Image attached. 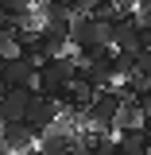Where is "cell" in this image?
Here are the masks:
<instances>
[{"label":"cell","mask_w":151,"mask_h":155,"mask_svg":"<svg viewBox=\"0 0 151 155\" xmlns=\"http://www.w3.org/2000/svg\"><path fill=\"white\" fill-rule=\"evenodd\" d=\"M77 78V58L70 54H58V58H43L35 70V93L39 97H51L62 105V97H66V85Z\"/></svg>","instance_id":"6da1fadb"},{"label":"cell","mask_w":151,"mask_h":155,"mask_svg":"<svg viewBox=\"0 0 151 155\" xmlns=\"http://www.w3.org/2000/svg\"><path fill=\"white\" fill-rule=\"evenodd\" d=\"M116 113H120V93H116V89H105V93H93V101L81 109V124H85L89 132L109 136Z\"/></svg>","instance_id":"7a4b0ae2"},{"label":"cell","mask_w":151,"mask_h":155,"mask_svg":"<svg viewBox=\"0 0 151 155\" xmlns=\"http://www.w3.org/2000/svg\"><path fill=\"white\" fill-rule=\"evenodd\" d=\"M58 113H62V109H58V101L39 97V93L31 97V101H27V113H23V128L31 132V140H39L51 124H58Z\"/></svg>","instance_id":"3957f363"},{"label":"cell","mask_w":151,"mask_h":155,"mask_svg":"<svg viewBox=\"0 0 151 155\" xmlns=\"http://www.w3.org/2000/svg\"><path fill=\"white\" fill-rule=\"evenodd\" d=\"M31 97H35V89H8L0 97V128L4 124H23V113H27Z\"/></svg>","instance_id":"277c9868"},{"label":"cell","mask_w":151,"mask_h":155,"mask_svg":"<svg viewBox=\"0 0 151 155\" xmlns=\"http://www.w3.org/2000/svg\"><path fill=\"white\" fill-rule=\"evenodd\" d=\"M109 27H113V51H128V54H136V51H140V27H136V12H128V16L113 19Z\"/></svg>","instance_id":"5b68a950"},{"label":"cell","mask_w":151,"mask_h":155,"mask_svg":"<svg viewBox=\"0 0 151 155\" xmlns=\"http://www.w3.org/2000/svg\"><path fill=\"white\" fill-rule=\"evenodd\" d=\"M113 132L128 136V132H147V116L136 109V101H120V113L113 120Z\"/></svg>","instance_id":"8992f818"},{"label":"cell","mask_w":151,"mask_h":155,"mask_svg":"<svg viewBox=\"0 0 151 155\" xmlns=\"http://www.w3.org/2000/svg\"><path fill=\"white\" fill-rule=\"evenodd\" d=\"M0 147L8 155H19V151H31L35 140H31V132H27L23 124H4V128H0Z\"/></svg>","instance_id":"52a82bcc"},{"label":"cell","mask_w":151,"mask_h":155,"mask_svg":"<svg viewBox=\"0 0 151 155\" xmlns=\"http://www.w3.org/2000/svg\"><path fill=\"white\" fill-rule=\"evenodd\" d=\"M132 78L151 85V51H136L132 54Z\"/></svg>","instance_id":"ba28073f"},{"label":"cell","mask_w":151,"mask_h":155,"mask_svg":"<svg viewBox=\"0 0 151 155\" xmlns=\"http://www.w3.org/2000/svg\"><path fill=\"white\" fill-rule=\"evenodd\" d=\"M132 101H136V109H140L143 116H151V85H140Z\"/></svg>","instance_id":"9c48e42d"},{"label":"cell","mask_w":151,"mask_h":155,"mask_svg":"<svg viewBox=\"0 0 151 155\" xmlns=\"http://www.w3.org/2000/svg\"><path fill=\"white\" fill-rule=\"evenodd\" d=\"M0 31H4V35H12V31H16V23H12V16H4V12H0Z\"/></svg>","instance_id":"30bf717a"},{"label":"cell","mask_w":151,"mask_h":155,"mask_svg":"<svg viewBox=\"0 0 151 155\" xmlns=\"http://www.w3.org/2000/svg\"><path fill=\"white\" fill-rule=\"evenodd\" d=\"M147 136H151V116H147Z\"/></svg>","instance_id":"8fae6325"},{"label":"cell","mask_w":151,"mask_h":155,"mask_svg":"<svg viewBox=\"0 0 151 155\" xmlns=\"http://www.w3.org/2000/svg\"><path fill=\"white\" fill-rule=\"evenodd\" d=\"M0 155H8V151H4V147H0Z\"/></svg>","instance_id":"7c38bea8"}]
</instances>
